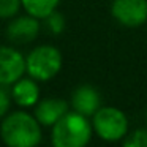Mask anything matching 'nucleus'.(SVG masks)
Returning a JSON list of instances; mask_svg holds the SVG:
<instances>
[{"label": "nucleus", "instance_id": "f257e3e1", "mask_svg": "<svg viewBox=\"0 0 147 147\" xmlns=\"http://www.w3.org/2000/svg\"><path fill=\"white\" fill-rule=\"evenodd\" d=\"M41 128L35 114L16 109L0 120V139L8 147H35L43 139Z\"/></svg>", "mask_w": 147, "mask_h": 147}, {"label": "nucleus", "instance_id": "f03ea898", "mask_svg": "<svg viewBox=\"0 0 147 147\" xmlns=\"http://www.w3.org/2000/svg\"><path fill=\"white\" fill-rule=\"evenodd\" d=\"M93 133L92 120L78 111H68L51 127V142L54 147H84Z\"/></svg>", "mask_w": 147, "mask_h": 147}, {"label": "nucleus", "instance_id": "7ed1b4c3", "mask_svg": "<svg viewBox=\"0 0 147 147\" xmlns=\"http://www.w3.org/2000/svg\"><path fill=\"white\" fill-rule=\"evenodd\" d=\"M62 67H63V55L52 45L35 46L26 55L27 76L36 79L38 82L54 79L60 73Z\"/></svg>", "mask_w": 147, "mask_h": 147}, {"label": "nucleus", "instance_id": "20e7f679", "mask_svg": "<svg viewBox=\"0 0 147 147\" xmlns=\"http://www.w3.org/2000/svg\"><path fill=\"white\" fill-rule=\"evenodd\" d=\"M93 133L106 142L123 141L130 133V122L122 109L115 106H101L92 115Z\"/></svg>", "mask_w": 147, "mask_h": 147}, {"label": "nucleus", "instance_id": "39448f33", "mask_svg": "<svg viewBox=\"0 0 147 147\" xmlns=\"http://www.w3.org/2000/svg\"><path fill=\"white\" fill-rule=\"evenodd\" d=\"M27 74L26 55L14 46L0 45V86L11 87Z\"/></svg>", "mask_w": 147, "mask_h": 147}, {"label": "nucleus", "instance_id": "423d86ee", "mask_svg": "<svg viewBox=\"0 0 147 147\" xmlns=\"http://www.w3.org/2000/svg\"><path fill=\"white\" fill-rule=\"evenodd\" d=\"M111 16L123 27H141L147 22V0H112Z\"/></svg>", "mask_w": 147, "mask_h": 147}, {"label": "nucleus", "instance_id": "0eeeda50", "mask_svg": "<svg viewBox=\"0 0 147 147\" xmlns=\"http://www.w3.org/2000/svg\"><path fill=\"white\" fill-rule=\"evenodd\" d=\"M41 32V19L26 13L22 16H14L8 21L5 35L13 45H29L35 41Z\"/></svg>", "mask_w": 147, "mask_h": 147}, {"label": "nucleus", "instance_id": "6e6552de", "mask_svg": "<svg viewBox=\"0 0 147 147\" xmlns=\"http://www.w3.org/2000/svg\"><path fill=\"white\" fill-rule=\"evenodd\" d=\"M70 105L73 111H78L81 114L92 117L100 108H101V93L90 84L78 86L73 90L70 98Z\"/></svg>", "mask_w": 147, "mask_h": 147}, {"label": "nucleus", "instance_id": "1a4fd4ad", "mask_svg": "<svg viewBox=\"0 0 147 147\" xmlns=\"http://www.w3.org/2000/svg\"><path fill=\"white\" fill-rule=\"evenodd\" d=\"M68 111H70V105H68L63 98L48 96V98H41L35 105L33 114H35V117L38 119V122L43 127L51 128L52 125L57 123Z\"/></svg>", "mask_w": 147, "mask_h": 147}, {"label": "nucleus", "instance_id": "9d476101", "mask_svg": "<svg viewBox=\"0 0 147 147\" xmlns=\"http://www.w3.org/2000/svg\"><path fill=\"white\" fill-rule=\"evenodd\" d=\"M11 100L19 108L29 109L35 108V105L41 100V90H40L38 81L33 78H21L10 87Z\"/></svg>", "mask_w": 147, "mask_h": 147}, {"label": "nucleus", "instance_id": "9b49d317", "mask_svg": "<svg viewBox=\"0 0 147 147\" xmlns=\"http://www.w3.org/2000/svg\"><path fill=\"white\" fill-rule=\"evenodd\" d=\"M62 0H22V10L38 19H45L57 10Z\"/></svg>", "mask_w": 147, "mask_h": 147}, {"label": "nucleus", "instance_id": "f8f14e48", "mask_svg": "<svg viewBox=\"0 0 147 147\" xmlns=\"http://www.w3.org/2000/svg\"><path fill=\"white\" fill-rule=\"evenodd\" d=\"M45 27L51 35L57 36L60 33H63L65 27H67V21H65V16L62 13H59L57 10L54 13H51L48 18H45Z\"/></svg>", "mask_w": 147, "mask_h": 147}, {"label": "nucleus", "instance_id": "ddd939ff", "mask_svg": "<svg viewBox=\"0 0 147 147\" xmlns=\"http://www.w3.org/2000/svg\"><path fill=\"white\" fill-rule=\"evenodd\" d=\"M21 8H22V0H0V19H13L19 14Z\"/></svg>", "mask_w": 147, "mask_h": 147}, {"label": "nucleus", "instance_id": "4468645a", "mask_svg": "<svg viewBox=\"0 0 147 147\" xmlns=\"http://www.w3.org/2000/svg\"><path fill=\"white\" fill-rule=\"evenodd\" d=\"M125 147H147V128H138L123 138Z\"/></svg>", "mask_w": 147, "mask_h": 147}, {"label": "nucleus", "instance_id": "2eb2a0df", "mask_svg": "<svg viewBox=\"0 0 147 147\" xmlns=\"http://www.w3.org/2000/svg\"><path fill=\"white\" fill-rule=\"evenodd\" d=\"M11 95L3 86H0V120L5 117V115L10 112V108H11Z\"/></svg>", "mask_w": 147, "mask_h": 147}, {"label": "nucleus", "instance_id": "dca6fc26", "mask_svg": "<svg viewBox=\"0 0 147 147\" xmlns=\"http://www.w3.org/2000/svg\"><path fill=\"white\" fill-rule=\"evenodd\" d=\"M146 122H147V109H146Z\"/></svg>", "mask_w": 147, "mask_h": 147}]
</instances>
